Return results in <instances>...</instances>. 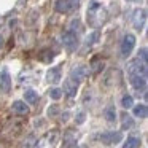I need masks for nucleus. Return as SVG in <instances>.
Masks as SVG:
<instances>
[{"label":"nucleus","instance_id":"8","mask_svg":"<svg viewBox=\"0 0 148 148\" xmlns=\"http://www.w3.org/2000/svg\"><path fill=\"white\" fill-rule=\"evenodd\" d=\"M10 89H11V77L7 69H3L2 73H0V91L3 94H7L10 92Z\"/></svg>","mask_w":148,"mask_h":148},{"label":"nucleus","instance_id":"20","mask_svg":"<svg viewBox=\"0 0 148 148\" xmlns=\"http://www.w3.org/2000/svg\"><path fill=\"white\" fill-rule=\"evenodd\" d=\"M138 147H140V138L137 137H127V140L123 145V148H138Z\"/></svg>","mask_w":148,"mask_h":148},{"label":"nucleus","instance_id":"10","mask_svg":"<svg viewBox=\"0 0 148 148\" xmlns=\"http://www.w3.org/2000/svg\"><path fill=\"white\" fill-rule=\"evenodd\" d=\"M129 81H131L132 88L135 91H145L147 89V78L145 77H138V75H129Z\"/></svg>","mask_w":148,"mask_h":148},{"label":"nucleus","instance_id":"13","mask_svg":"<svg viewBox=\"0 0 148 148\" xmlns=\"http://www.w3.org/2000/svg\"><path fill=\"white\" fill-rule=\"evenodd\" d=\"M61 67H53L48 70V73H46V80H48V83H53L56 84L58 81H61Z\"/></svg>","mask_w":148,"mask_h":148},{"label":"nucleus","instance_id":"25","mask_svg":"<svg viewBox=\"0 0 148 148\" xmlns=\"http://www.w3.org/2000/svg\"><path fill=\"white\" fill-rule=\"evenodd\" d=\"M137 59H140L142 62H145V64H147V61H148V58H147V49L142 48L140 51H138V58H137Z\"/></svg>","mask_w":148,"mask_h":148},{"label":"nucleus","instance_id":"12","mask_svg":"<svg viewBox=\"0 0 148 148\" xmlns=\"http://www.w3.org/2000/svg\"><path fill=\"white\" fill-rule=\"evenodd\" d=\"M75 147H77V134H75V131L69 129V131H65V134H64V143H62V148H75Z\"/></svg>","mask_w":148,"mask_h":148},{"label":"nucleus","instance_id":"17","mask_svg":"<svg viewBox=\"0 0 148 148\" xmlns=\"http://www.w3.org/2000/svg\"><path fill=\"white\" fill-rule=\"evenodd\" d=\"M24 100H26L27 103H30V105H35V103L38 102V94L34 89H27L26 92H24Z\"/></svg>","mask_w":148,"mask_h":148},{"label":"nucleus","instance_id":"23","mask_svg":"<svg viewBox=\"0 0 148 148\" xmlns=\"http://www.w3.org/2000/svg\"><path fill=\"white\" fill-rule=\"evenodd\" d=\"M121 105L124 107V108H132V107H134V99H132V96H124L123 97Z\"/></svg>","mask_w":148,"mask_h":148},{"label":"nucleus","instance_id":"22","mask_svg":"<svg viewBox=\"0 0 148 148\" xmlns=\"http://www.w3.org/2000/svg\"><path fill=\"white\" fill-rule=\"evenodd\" d=\"M70 32H73V34H80L81 32V23H80V19H73L70 23Z\"/></svg>","mask_w":148,"mask_h":148},{"label":"nucleus","instance_id":"26","mask_svg":"<svg viewBox=\"0 0 148 148\" xmlns=\"http://www.w3.org/2000/svg\"><path fill=\"white\" fill-rule=\"evenodd\" d=\"M58 110H59V108H58V105H53V107H49V108H48V115H49V116H54Z\"/></svg>","mask_w":148,"mask_h":148},{"label":"nucleus","instance_id":"9","mask_svg":"<svg viewBox=\"0 0 148 148\" xmlns=\"http://www.w3.org/2000/svg\"><path fill=\"white\" fill-rule=\"evenodd\" d=\"M123 138L121 132H103L100 135V140L103 142L105 145H113V143H119Z\"/></svg>","mask_w":148,"mask_h":148},{"label":"nucleus","instance_id":"28","mask_svg":"<svg viewBox=\"0 0 148 148\" xmlns=\"http://www.w3.org/2000/svg\"><path fill=\"white\" fill-rule=\"evenodd\" d=\"M126 2H138V0H126Z\"/></svg>","mask_w":148,"mask_h":148},{"label":"nucleus","instance_id":"14","mask_svg":"<svg viewBox=\"0 0 148 148\" xmlns=\"http://www.w3.org/2000/svg\"><path fill=\"white\" fill-rule=\"evenodd\" d=\"M11 108H13V112L18 113V115H27V113H29V107H27L26 102H23V100H14Z\"/></svg>","mask_w":148,"mask_h":148},{"label":"nucleus","instance_id":"27","mask_svg":"<svg viewBox=\"0 0 148 148\" xmlns=\"http://www.w3.org/2000/svg\"><path fill=\"white\" fill-rule=\"evenodd\" d=\"M75 119H77V123H78V124H81V123L84 121V113H78V116H77Z\"/></svg>","mask_w":148,"mask_h":148},{"label":"nucleus","instance_id":"16","mask_svg":"<svg viewBox=\"0 0 148 148\" xmlns=\"http://www.w3.org/2000/svg\"><path fill=\"white\" fill-rule=\"evenodd\" d=\"M103 67H105V62H103V59L94 58L92 61H91V72H92V73H100V72L103 70Z\"/></svg>","mask_w":148,"mask_h":148},{"label":"nucleus","instance_id":"4","mask_svg":"<svg viewBox=\"0 0 148 148\" xmlns=\"http://www.w3.org/2000/svg\"><path fill=\"white\" fill-rule=\"evenodd\" d=\"M127 72H129V75H138V77H145V78H147V73H148L147 64L142 62L140 59H134V61L129 62Z\"/></svg>","mask_w":148,"mask_h":148},{"label":"nucleus","instance_id":"1","mask_svg":"<svg viewBox=\"0 0 148 148\" xmlns=\"http://www.w3.org/2000/svg\"><path fill=\"white\" fill-rule=\"evenodd\" d=\"M86 19H88V24H89L92 29H99L102 27L103 24L107 23L108 19V11L103 5H100L99 2L92 0L88 7V13H86Z\"/></svg>","mask_w":148,"mask_h":148},{"label":"nucleus","instance_id":"7","mask_svg":"<svg viewBox=\"0 0 148 148\" xmlns=\"http://www.w3.org/2000/svg\"><path fill=\"white\" fill-rule=\"evenodd\" d=\"M61 40H62V43H64V46L69 49V51H75V48H77V45H78L77 34L70 32V30H65V32L62 34Z\"/></svg>","mask_w":148,"mask_h":148},{"label":"nucleus","instance_id":"21","mask_svg":"<svg viewBox=\"0 0 148 148\" xmlns=\"http://www.w3.org/2000/svg\"><path fill=\"white\" fill-rule=\"evenodd\" d=\"M105 118H107V121L108 123H113L116 119V110H115V107H108V108L105 110Z\"/></svg>","mask_w":148,"mask_h":148},{"label":"nucleus","instance_id":"18","mask_svg":"<svg viewBox=\"0 0 148 148\" xmlns=\"http://www.w3.org/2000/svg\"><path fill=\"white\" fill-rule=\"evenodd\" d=\"M132 126H134V119H132V116H129L127 113H123L121 115V127L123 131H127V129H131Z\"/></svg>","mask_w":148,"mask_h":148},{"label":"nucleus","instance_id":"19","mask_svg":"<svg viewBox=\"0 0 148 148\" xmlns=\"http://www.w3.org/2000/svg\"><path fill=\"white\" fill-rule=\"evenodd\" d=\"M147 113H148V108L145 103L134 107V116H137V118H147Z\"/></svg>","mask_w":148,"mask_h":148},{"label":"nucleus","instance_id":"3","mask_svg":"<svg viewBox=\"0 0 148 148\" xmlns=\"http://www.w3.org/2000/svg\"><path fill=\"white\" fill-rule=\"evenodd\" d=\"M134 46H135V37L132 34H126L121 40V45H119V53H121L123 58H127L132 53Z\"/></svg>","mask_w":148,"mask_h":148},{"label":"nucleus","instance_id":"30","mask_svg":"<svg viewBox=\"0 0 148 148\" xmlns=\"http://www.w3.org/2000/svg\"><path fill=\"white\" fill-rule=\"evenodd\" d=\"M73 2H77V3H78V0H73Z\"/></svg>","mask_w":148,"mask_h":148},{"label":"nucleus","instance_id":"5","mask_svg":"<svg viewBox=\"0 0 148 148\" xmlns=\"http://www.w3.org/2000/svg\"><path fill=\"white\" fill-rule=\"evenodd\" d=\"M145 23H147V11L143 8H138L132 13V24H134L135 30H142L145 27Z\"/></svg>","mask_w":148,"mask_h":148},{"label":"nucleus","instance_id":"6","mask_svg":"<svg viewBox=\"0 0 148 148\" xmlns=\"http://www.w3.org/2000/svg\"><path fill=\"white\" fill-rule=\"evenodd\" d=\"M75 7H77V2H73V0H58L54 5L56 11L61 14H69L72 13V11L75 10Z\"/></svg>","mask_w":148,"mask_h":148},{"label":"nucleus","instance_id":"24","mask_svg":"<svg viewBox=\"0 0 148 148\" xmlns=\"http://www.w3.org/2000/svg\"><path fill=\"white\" fill-rule=\"evenodd\" d=\"M49 97H51L53 100H59L62 97V91L59 89V88H53V89L49 91Z\"/></svg>","mask_w":148,"mask_h":148},{"label":"nucleus","instance_id":"2","mask_svg":"<svg viewBox=\"0 0 148 148\" xmlns=\"http://www.w3.org/2000/svg\"><path fill=\"white\" fill-rule=\"evenodd\" d=\"M59 137H61L59 129H51L40 137V140L37 142V148H54L59 142Z\"/></svg>","mask_w":148,"mask_h":148},{"label":"nucleus","instance_id":"11","mask_svg":"<svg viewBox=\"0 0 148 148\" xmlns=\"http://www.w3.org/2000/svg\"><path fill=\"white\" fill-rule=\"evenodd\" d=\"M78 91V81H75L73 78H67L64 83V92L67 97H75Z\"/></svg>","mask_w":148,"mask_h":148},{"label":"nucleus","instance_id":"15","mask_svg":"<svg viewBox=\"0 0 148 148\" xmlns=\"http://www.w3.org/2000/svg\"><path fill=\"white\" fill-rule=\"evenodd\" d=\"M86 69L83 67V65H78V67H75L73 70H72V73H70V78H73L75 81H78L80 83L81 80H83L84 77H86Z\"/></svg>","mask_w":148,"mask_h":148},{"label":"nucleus","instance_id":"29","mask_svg":"<svg viewBox=\"0 0 148 148\" xmlns=\"http://www.w3.org/2000/svg\"><path fill=\"white\" fill-rule=\"evenodd\" d=\"M0 45H2V38H0Z\"/></svg>","mask_w":148,"mask_h":148}]
</instances>
